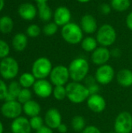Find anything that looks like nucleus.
Returning <instances> with one entry per match:
<instances>
[{"label":"nucleus","mask_w":132,"mask_h":133,"mask_svg":"<svg viewBox=\"0 0 132 133\" xmlns=\"http://www.w3.org/2000/svg\"><path fill=\"white\" fill-rule=\"evenodd\" d=\"M37 133H54L53 132V129H51V128L47 127V125H44L43 127H41L40 129H38L37 131Z\"/></svg>","instance_id":"79ce46f5"},{"label":"nucleus","mask_w":132,"mask_h":133,"mask_svg":"<svg viewBox=\"0 0 132 133\" xmlns=\"http://www.w3.org/2000/svg\"><path fill=\"white\" fill-rule=\"evenodd\" d=\"M78 2H79V3H82V4H85V3H88V2H89L91 0H76Z\"/></svg>","instance_id":"a18cd8bd"},{"label":"nucleus","mask_w":132,"mask_h":133,"mask_svg":"<svg viewBox=\"0 0 132 133\" xmlns=\"http://www.w3.org/2000/svg\"><path fill=\"white\" fill-rule=\"evenodd\" d=\"M3 130H4V129H3V125H2V123L0 122V133H3Z\"/></svg>","instance_id":"49530a36"},{"label":"nucleus","mask_w":132,"mask_h":133,"mask_svg":"<svg viewBox=\"0 0 132 133\" xmlns=\"http://www.w3.org/2000/svg\"><path fill=\"white\" fill-rule=\"evenodd\" d=\"M117 83L123 87L132 86V71L129 69H122L116 74Z\"/></svg>","instance_id":"6ab92c4d"},{"label":"nucleus","mask_w":132,"mask_h":133,"mask_svg":"<svg viewBox=\"0 0 132 133\" xmlns=\"http://www.w3.org/2000/svg\"><path fill=\"white\" fill-rule=\"evenodd\" d=\"M72 12L70 9L66 6H58L55 9L53 13V21L58 26H64L71 22Z\"/></svg>","instance_id":"f8f14e48"},{"label":"nucleus","mask_w":132,"mask_h":133,"mask_svg":"<svg viewBox=\"0 0 132 133\" xmlns=\"http://www.w3.org/2000/svg\"><path fill=\"white\" fill-rule=\"evenodd\" d=\"M95 78L96 82L100 85H108L116 77L114 69L109 64H105L98 66L96 72Z\"/></svg>","instance_id":"1a4fd4ad"},{"label":"nucleus","mask_w":132,"mask_h":133,"mask_svg":"<svg viewBox=\"0 0 132 133\" xmlns=\"http://www.w3.org/2000/svg\"><path fill=\"white\" fill-rule=\"evenodd\" d=\"M23 111L27 116L32 118L40 115L41 108L37 101L30 100L23 105Z\"/></svg>","instance_id":"4be33fe9"},{"label":"nucleus","mask_w":132,"mask_h":133,"mask_svg":"<svg viewBox=\"0 0 132 133\" xmlns=\"http://www.w3.org/2000/svg\"><path fill=\"white\" fill-rule=\"evenodd\" d=\"M110 4L113 10L124 12L130 8L131 2V0H111Z\"/></svg>","instance_id":"a878e982"},{"label":"nucleus","mask_w":132,"mask_h":133,"mask_svg":"<svg viewBox=\"0 0 132 133\" xmlns=\"http://www.w3.org/2000/svg\"><path fill=\"white\" fill-rule=\"evenodd\" d=\"M36 2H37V4L38 5V4H43V3H47V2H48V0H34Z\"/></svg>","instance_id":"c03bdc74"},{"label":"nucleus","mask_w":132,"mask_h":133,"mask_svg":"<svg viewBox=\"0 0 132 133\" xmlns=\"http://www.w3.org/2000/svg\"><path fill=\"white\" fill-rule=\"evenodd\" d=\"M8 94V87L5 82L0 79V101L5 100Z\"/></svg>","instance_id":"f704fd0d"},{"label":"nucleus","mask_w":132,"mask_h":133,"mask_svg":"<svg viewBox=\"0 0 132 133\" xmlns=\"http://www.w3.org/2000/svg\"><path fill=\"white\" fill-rule=\"evenodd\" d=\"M67 98L70 102L75 104H82L87 101L90 96L86 86L80 82H69L66 86Z\"/></svg>","instance_id":"f257e3e1"},{"label":"nucleus","mask_w":132,"mask_h":133,"mask_svg":"<svg viewBox=\"0 0 132 133\" xmlns=\"http://www.w3.org/2000/svg\"><path fill=\"white\" fill-rule=\"evenodd\" d=\"M30 126H31L32 129L37 131L38 129H40L41 127H43L44 125V120L40 115L34 116V117L30 118Z\"/></svg>","instance_id":"473e14b6"},{"label":"nucleus","mask_w":132,"mask_h":133,"mask_svg":"<svg viewBox=\"0 0 132 133\" xmlns=\"http://www.w3.org/2000/svg\"><path fill=\"white\" fill-rule=\"evenodd\" d=\"M57 130L58 131L59 133H67L68 132V125L65 123H61L57 129Z\"/></svg>","instance_id":"a19ab883"},{"label":"nucleus","mask_w":132,"mask_h":133,"mask_svg":"<svg viewBox=\"0 0 132 133\" xmlns=\"http://www.w3.org/2000/svg\"><path fill=\"white\" fill-rule=\"evenodd\" d=\"M70 79L74 82H82L89 75V63L83 57L74 58L68 66Z\"/></svg>","instance_id":"f03ea898"},{"label":"nucleus","mask_w":132,"mask_h":133,"mask_svg":"<svg viewBox=\"0 0 132 133\" xmlns=\"http://www.w3.org/2000/svg\"><path fill=\"white\" fill-rule=\"evenodd\" d=\"M37 16L39 19L44 23H48L53 19V13L51 8L47 3L38 4L37 5Z\"/></svg>","instance_id":"412c9836"},{"label":"nucleus","mask_w":132,"mask_h":133,"mask_svg":"<svg viewBox=\"0 0 132 133\" xmlns=\"http://www.w3.org/2000/svg\"><path fill=\"white\" fill-rule=\"evenodd\" d=\"M71 126L74 131L82 132V130L87 125H86V119L84 118V117H82L81 115H75L72 119Z\"/></svg>","instance_id":"cd10ccee"},{"label":"nucleus","mask_w":132,"mask_h":133,"mask_svg":"<svg viewBox=\"0 0 132 133\" xmlns=\"http://www.w3.org/2000/svg\"><path fill=\"white\" fill-rule=\"evenodd\" d=\"M5 7V0H0V12L3 10Z\"/></svg>","instance_id":"37998d69"},{"label":"nucleus","mask_w":132,"mask_h":133,"mask_svg":"<svg viewBox=\"0 0 132 133\" xmlns=\"http://www.w3.org/2000/svg\"><path fill=\"white\" fill-rule=\"evenodd\" d=\"M79 26L82 28L84 34L91 35L93 34H96L99 26L97 23V20L95 16L91 14H85L82 16Z\"/></svg>","instance_id":"4468645a"},{"label":"nucleus","mask_w":132,"mask_h":133,"mask_svg":"<svg viewBox=\"0 0 132 133\" xmlns=\"http://www.w3.org/2000/svg\"><path fill=\"white\" fill-rule=\"evenodd\" d=\"M52 83L46 79H37L33 86V90L35 94L40 98H47L53 93Z\"/></svg>","instance_id":"9b49d317"},{"label":"nucleus","mask_w":132,"mask_h":133,"mask_svg":"<svg viewBox=\"0 0 132 133\" xmlns=\"http://www.w3.org/2000/svg\"><path fill=\"white\" fill-rule=\"evenodd\" d=\"M125 23H126V26L127 27L132 31V11L130 12L128 15H127V17H126V19H125Z\"/></svg>","instance_id":"ea45409f"},{"label":"nucleus","mask_w":132,"mask_h":133,"mask_svg":"<svg viewBox=\"0 0 132 133\" xmlns=\"http://www.w3.org/2000/svg\"><path fill=\"white\" fill-rule=\"evenodd\" d=\"M52 95L57 101H63L67 98V90L65 86H54Z\"/></svg>","instance_id":"c756f323"},{"label":"nucleus","mask_w":132,"mask_h":133,"mask_svg":"<svg viewBox=\"0 0 132 133\" xmlns=\"http://www.w3.org/2000/svg\"><path fill=\"white\" fill-rule=\"evenodd\" d=\"M61 35L65 42L72 45L80 44L84 38V33L79 24L74 22H70L62 26Z\"/></svg>","instance_id":"7ed1b4c3"},{"label":"nucleus","mask_w":132,"mask_h":133,"mask_svg":"<svg viewBox=\"0 0 132 133\" xmlns=\"http://www.w3.org/2000/svg\"><path fill=\"white\" fill-rule=\"evenodd\" d=\"M22 111V104H20L18 101H5L1 108L2 115L7 118L15 119L20 116Z\"/></svg>","instance_id":"9d476101"},{"label":"nucleus","mask_w":132,"mask_h":133,"mask_svg":"<svg viewBox=\"0 0 132 133\" xmlns=\"http://www.w3.org/2000/svg\"><path fill=\"white\" fill-rule=\"evenodd\" d=\"M22 88L19 83L16 81H12L8 86V94L5 99V101H17L19 94L20 93Z\"/></svg>","instance_id":"5701e85b"},{"label":"nucleus","mask_w":132,"mask_h":133,"mask_svg":"<svg viewBox=\"0 0 132 133\" xmlns=\"http://www.w3.org/2000/svg\"><path fill=\"white\" fill-rule=\"evenodd\" d=\"M19 64L12 57H6L0 62V74L5 79H12L18 75Z\"/></svg>","instance_id":"423d86ee"},{"label":"nucleus","mask_w":132,"mask_h":133,"mask_svg":"<svg viewBox=\"0 0 132 133\" xmlns=\"http://www.w3.org/2000/svg\"><path fill=\"white\" fill-rule=\"evenodd\" d=\"M28 44V37L26 34L17 33L12 40V46L16 51H23L26 49Z\"/></svg>","instance_id":"aec40b11"},{"label":"nucleus","mask_w":132,"mask_h":133,"mask_svg":"<svg viewBox=\"0 0 132 133\" xmlns=\"http://www.w3.org/2000/svg\"><path fill=\"white\" fill-rule=\"evenodd\" d=\"M96 38L100 46L109 48L117 40V31L112 25L104 23L99 26L96 33Z\"/></svg>","instance_id":"20e7f679"},{"label":"nucleus","mask_w":132,"mask_h":133,"mask_svg":"<svg viewBox=\"0 0 132 133\" xmlns=\"http://www.w3.org/2000/svg\"><path fill=\"white\" fill-rule=\"evenodd\" d=\"M44 123L51 129H57L62 123V117L60 111L54 108L48 109L44 116Z\"/></svg>","instance_id":"dca6fc26"},{"label":"nucleus","mask_w":132,"mask_h":133,"mask_svg":"<svg viewBox=\"0 0 132 133\" xmlns=\"http://www.w3.org/2000/svg\"><path fill=\"white\" fill-rule=\"evenodd\" d=\"M89 90V94L93 95V94H99V90H100V87H99V83H96L93 85H90L89 87H86Z\"/></svg>","instance_id":"4c0bfd02"},{"label":"nucleus","mask_w":132,"mask_h":133,"mask_svg":"<svg viewBox=\"0 0 132 133\" xmlns=\"http://www.w3.org/2000/svg\"><path fill=\"white\" fill-rule=\"evenodd\" d=\"M31 98H32V93H31V91L28 88H23L21 90L20 93L19 94V96L17 97V101L20 104H24L27 101L32 100Z\"/></svg>","instance_id":"2f4dec72"},{"label":"nucleus","mask_w":132,"mask_h":133,"mask_svg":"<svg viewBox=\"0 0 132 133\" xmlns=\"http://www.w3.org/2000/svg\"><path fill=\"white\" fill-rule=\"evenodd\" d=\"M53 69L51 60L46 57L37 58L32 65V74L37 79H43L48 77Z\"/></svg>","instance_id":"39448f33"},{"label":"nucleus","mask_w":132,"mask_h":133,"mask_svg":"<svg viewBox=\"0 0 132 133\" xmlns=\"http://www.w3.org/2000/svg\"><path fill=\"white\" fill-rule=\"evenodd\" d=\"M114 130L117 133H131V114L128 111H122L119 113L114 120Z\"/></svg>","instance_id":"6e6552de"},{"label":"nucleus","mask_w":132,"mask_h":133,"mask_svg":"<svg viewBox=\"0 0 132 133\" xmlns=\"http://www.w3.org/2000/svg\"><path fill=\"white\" fill-rule=\"evenodd\" d=\"M110 55H111V57L113 58H119L121 55V51L118 48H114L113 49L110 50Z\"/></svg>","instance_id":"58836bf2"},{"label":"nucleus","mask_w":132,"mask_h":133,"mask_svg":"<svg viewBox=\"0 0 132 133\" xmlns=\"http://www.w3.org/2000/svg\"><path fill=\"white\" fill-rule=\"evenodd\" d=\"M80 44H81V47L84 51L90 52V53L94 51L99 47L98 46L99 44L97 42L96 37H94L90 36V35L87 36V37H84V38L82 39Z\"/></svg>","instance_id":"b1692460"},{"label":"nucleus","mask_w":132,"mask_h":133,"mask_svg":"<svg viewBox=\"0 0 132 133\" xmlns=\"http://www.w3.org/2000/svg\"><path fill=\"white\" fill-rule=\"evenodd\" d=\"M41 32H42V29L37 24L35 23L29 25L26 30V34L27 35V37L31 38L37 37L41 34Z\"/></svg>","instance_id":"7c9ffc66"},{"label":"nucleus","mask_w":132,"mask_h":133,"mask_svg":"<svg viewBox=\"0 0 132 133\" xmlns=\"http://www.w3.org/2000/svg\"><path fill=\"white\" fill-rule=\"evenodd\" d=\"M108 133H117V132H115V131L114 130V131H110V132H109Z\"/></svg>","instance_id":"de8ad7c7"},{"label":"nucleus","mask_w":132,"mask_h":133,"mask_svg":"<svg viewBox=\"0 0 132 133\" xmlns=\"http://www.w3.org/2000/svg\"><path fill=\"white\" fill-rule=\"evenodd\" d=\"M81 133H102L100 129L95 125H88L86 126Z\"/></svg>","instance_id":"e433bc0d"},{"label":"nucleus","mask_w":132,"mask_h":133,"mask_svg":"<svg viewBox=\"0 0 132 133\" xmlns=\"http://www.w3.org/2000/svg\"><path fill=\"white\" fill-rule=\"evenodd\" d=\"M31 126L30 120L25 117H18L15 118L11 124L12 133H30Z\"/></svg>","instance_id":"a211bd4d"},{"label":"nucleus","mask_w":132,"mask_h":133,"mask_svg":"<svg viewBox=\"0 0 132 133\" xmlns=\"http://www.w3.org/2000/svg\"><path fill=\"white\" fill-rule=\"evenodd\" d=\"M112 7L110 5V4L108 3H102L101 5H100V12L103 14V15H109L111 12H112Z\"/></svg>","instance_id":"c9c22d12"},{"label":"nucleus","mask_w":132,"mask_h":133,"mask_svg":"<svg viewBox=\"0 0 132 133\" xmlns=\"http://www.w3.org/2000/svg\"><path fill=\"white\" fill-rule=\"evenodd\" d=\"M58 27L59 26L54 21H50L44 24L42 28V32L44 35L47 37H51L58 32Z\"/></svg>","instance_id":"c85d7f7f"},{"label":"nucleus","mask_w":132,"mask_h":133,"mask_svg":"<svg viewBox=\"0 0 132 133\" xmlns=\"http://www.w3.org/2000/svg\"><path fill=\"white\" fill-rule=\"evenodd\" d=\"M14 27V22L11 16L5 15L0 17V32L3 34L11 33Z\"/></svg>","instance_id":"393cba45"},{"label":"nucleus","mask_w":132,"mask_h":133,"mask_svg":"<svg viewBox=\"0 0 132 133\" xmlns=\"http://www.w3.org/2000/svg\"><path fill=\"white\" fill-rule=\"evenodd\" d=\"M10 52L9 44L4 40L0 39V58L3 59L9 56Z\"/></svg>","instance_id":"72a5a7b5"},{"label":"nucleus","mask_w":132,"mask_h":133,"mask_svg":"<svg viewBox=\"0 0 132 133\" xmlns=\"http://www.w3.org/2000/svg\"><path fill=\"white\" fill-rule=\"evenodd\" d=\"M49 78L53 86H66L70 79L68 68L63 65L53 67Z\"/></svg>","instance_id":"0eeeda50"},{"label":"nucleus","mask_w":132,"mask_h":133,"mask_svg":"<svg viewBox=\"0 0 132 133\" xmlns=\"http://www.w3.org/2000/svg\"><path fill=\"white\" fill-rule=\"evenodd\" d=\"M36 80H37V79L34 77V76L32 73L24 72L20 76V77L19 79V83L22 87L29 89L30 87L33 86Z\"/></svg>","instance_id":"bb28decb"},{"label":"nucleus","mask_w":132,"mask_h":133,"mask_svg":"<svg viewBox=\"0 0 132 133\" xmlns=\"http://www.w3.org/2000/svg\"><path fill=\"white\" fill-rule=\"evenodd\" d=\"M86 104L88 108L94 113H101L107 108L106 100L99 94L90 95L86 101Z\"/></svg>","instance_id":"2eb2a0df"},{"label":"nucleus","mask_w":132,"mask_h":133,"mask_svg":"<svg viewBox=\"0 0 132 133\" xmlns=\"http://www.w3.org/2000/svg\"><path fill=\"white\" fill-rule=\"evenodd\" d=\"M18 14L23 20L32 21L37 16V7L30 2L22 3L18 7Z\"/></svg>","instance_id":"f3484780"},{"label":"nucleus","mask_w":132,"mask_h":133,"mask_svg":"<svg viewBox=\"0 0 132 133\" xmlns=\"http://www.w3.org/2000/svg\"><path fill=\"white\" fill-rule=\"evenodd\" d=\"M110 58V50L108 48L103 46H99L94 51L91 53V61L97 66L107 64Z\"/></svg>","instance_id":"ddd939ff"},{"label":"nucleus","mask_w":132,"mask_h":133,"mask_svg":"<svg viewBox=\"0 0 132 133\" xmlns=\"http://www.w3.org/2000/svg\"><path fill=\"white\" fill-rule=\"evenodd\" d=\"M131 133H132V132H131Z\"/></svg>","instance_id":"09e8293b"}]
</instances>
